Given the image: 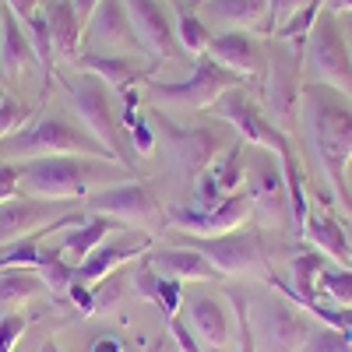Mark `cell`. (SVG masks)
<instances>
[{
  "label": "cell",
  "mask_w": 352,
  "mask_h": 352,
  "mask_svg": "<svg viewBox=\"0 0 352 352\" xmlns=\"http://www.w3.org/2000/svg\"><path fill=\"white\" fill-rule=\"evenodd\" d=\"M300 99H303L307 141L317 155V166L328 176L335 197L345 208H352V197L345 187V173L352 162V102L328 85H307Z\"/></svg>",
  "instance_id": "obj_1"
},
{
  "label": "cell",
  "mask_w": 352,
  "mask_h": 352,
  "mask_svg": "<svg viewBox=\"0 0 352 352\" xmlns=\"http://www.w3.org/2000/svg\"><path fill=\"white\" fill-rule=\"evenodd\" d=\"M134 169L109 159H88V155H43L28 159V166L18 173V187L32 197L46 201H85L92 190H102L109 184L134 180Z\"/></svg>",
  "instance_id": "obj_2"
},
{
  "label": "cell",
  "mask_w": 352,
  "mask_h": 352,
  "mask_svg": "<svg viewBox=\"0 0 352 352\" xmlns=\"http://www.w3.org/2000/svg\"><path fill=\"white\" fill-rule=\"evenodd\" d=\"M0 152H4V162L43 159V155H88V159L120 162L99 138H92L85 127H74L64 116H39L36 124L18 127L11 138L0 141Z\"/></svg>",
  "instance_id": "obj_3"
},
{
  "label": "cell",
  "mask_w": 352,
  "mask_h": 352,
  "mask_svg": "<svg viewBox=\"0 0 352 352\" xmlns=\"http://www.w3.org/2000/svg\"><path fill=\"white\" fill-rule=\"evenodd\" d=\"M303 67L310 85H328L352 102V53L342 32V21L331 11H320L314 32L303 46Z\"/></svg>",
  "instance_id": "obj_4"
},
{
  "label": "cell",
  "mask_w": 352,
  "mask_h": 352,
  "mask_svg": "<svg viewBox=\"0 0 352 352\" xmlns=\"http://www.w3.org/2000/svg\"><path fill=\"white\" fill-rule=\"evenodd\" d=\"M229 88H247L240 74L226 71L215 64L208 53H201L194 60L190 78L184 81H148V99L159 106H180V109H212Z\"/></svg>",
  "instance_id": "obj_5"
},
{
  "label": "cell",
  "mask_w": 352,
  "mask_h": 352,
  "mask_svg": "<svg viewBox=\"0 0 352 352\" xmlns=\"http://www.w3.org/2000/svg\"><path fill=\"white\" fill-rule=\"evenodd\" d=\"M56 78H60V85L71 92L74 113L81 116V127L92 134V138H99L127 169H134V166H131V152H127V144H124V138H120V127H116L109 85H106L102 78H96V74H85V71H78V78H71V74L60 71Z\"/></svg>",
  "instance_id": "obj_6"
},
{
  "label": "cell",
  "mask_w": 352,
  "mask_h": 352,
  "mask_svg": "<svg viewBox=\"0 0 352 352\" xmlns=\"http://www.w3.org/2000/svg\"><path fill=\"white\" fill-rule=\"evenodd\" d=\"M184 247H194L197 254H204L219 275H268L264 240L254 229L219 232V236H190V232H184Z\"/></svg>",
  "instance_id": "obj_7"
},
{
  "label": "cell",
  "mask_w": 352,
  "mask_h": 352,
  "mask_svg": "<svg viewBox=\"0 0 352 352\" xmlns=\"http://www.w3.org/2000/svg\"><path fill=\"white\" fill-rule=\"evenodd\" d=\"M81 208L88 215H106V219H120L127 226L138 229H162L166 226V212L162 204L155 201V194L144 187L141 180H124V184H109L102 190H92Z\"/></svg>",
  "instance_id": "obj_8"
},
{
  "label": "cell",
  "mask_w": 352,
  "mask_h": 352,
  "mask_svg": "<svg viewBox=\"0 0 352 352\" xmlns=\"http://www.w3.org/2000/svg\"><path fill=\"white\" fill-rule=\"evenodd\" d=\"M212 113H219L226 124L236 127L247 144H257V148H264V152H275L278 159H292L285 131H278L268 116H261L257 102L247 96V88H229V92L212 106Z\"/></svg>",
  "instance_id": "obj_9"
},
{
  "label": "cell",
  "mask_w": 352,
  "mask_h": 352,
  "mask_svg": "<svg viewBox=\"0 0 352 352\" xmlns=\"http://www.w3.org/2000/svg\"><path fill=\"white\" fill-rule=\"evenodd\" d=\"M85 53H106V56H124V53H138V56H152L144 50V43L138 39L127 4L124 0H99L96 14L85 25Z\"/></svg>",
  "instance_id": "obj_10"
},
{
  "label": "cell",
  "mask_w": 352,
  "mask_h": 352,
  "mask_svg": "<svg viewBox=\"0 0 352 352\" xmlns=\"http://www.w3.org/2000/svg\"><path fill=\"white\" fill-rule=\"evenodd\" d=\"M162 134L169 141L173 169L180 173L187 184H194L197 176L226 152V141L215 127H176L173 120H162Z\"/></svg>",
  "instance_id": "obj_11"
},
{
  "label": "cell",
  "mask_w": 352,
  "mask_h": 352,
  "mask_svg": "<svg viewBox=\"0 0 352 352\" xmlns=\"http://www.w3.org/2000/svg\"><path fill=\"white\" fill-rule=\"evenodd\" d=\"M243 184H247V197L261 212L264 226H282L289 222V194H285V176H282V162L275 152H264L257 166H243Z\"/></svg>",
  "instance_id": "obj_12"
},
{
  "label": "cell",
  "mask_w": 352,
  "mask_h": 352,
  "mask_svg": "<svg viewBox=\"0 0 352 352\" xmlns=\"http://www.w3.org/2000/svg\"><path fill=\"white\" fill-rule=\"evenodd\" d=\"M81 201H46V197H11L0 204V247L28 240L32 232L46 229L50 222L71 215Z\"/></svg>",
  "instance_id": "obj_13"
},
{
  "label": "cell",
  "mask_w": 352,
  "mask_h": 352,
  "mask_svg": "<svg viewBox=\"0 0 352 352\" xmlns=\"http://www.w3.org/2000/svg\"><path fill=\"white\" fill-rule=\"evenodd\" d=\"M250 212H254V204H250L247 190H236L212 212H201L194 204H173L166 212V222L190 232V236H219V232H232L236 226H243L250 219Z\"/></svg>",
  "instance_id": "obj_14"
},
{
  "label": "cell",
  "mask_w": 352,
  "mask_h": 352,
  "mask_svg": "<svg viewBox=\"0 0 352 352\" xmlns=\"http://www.w3.org/2000/svg\"><path fill=\"white\" fill-rule=\"evenodd\" d=\"M257 335L268 352H300L310 338V324L282 300L257 303Z\"/></svg>",
  "instance_id": "obj_15"
},
{
  "label": "cell",
  "mask_w": 352,
  "mask_h": 352,
  "mask_svg": "<svg viewBox=\"0 0 352 352\" xmlns=\"http://www.w3.org/2000/svg\"><path fill=\"white\" fill-rule=\"evenodd\" d=\"M204 53H208L215 64H222L226 71L240 74L243 81L264 74V50L250 32H243V28H222L219 36L208 39Z\"/></svg>",
  "instance_id": "obj_16"
},
{
  "label": "cell",
  "mask_w": 352,
  "mask_h": 352,
  "mask_svg": "<svg viewBox=\"0 0 352 352\" xmlns=\"http://www.w3.org/2000/svg\"><path fill=\"white\" fill-rule=\"evenodd\" d=\"M127 4V14H131V25L138 39L144 43V50H148L155 60H169V56L176 53V32L169 25V14L162 11L159 0H124Z\"/></svg>",
  "instance_id": "obj_17"
},
{
  "label": "cell",
  "mask_w": 352,
  "mask_h": 352,
  "mask_svg": "<svg viewBox=\"0 0 352 352\" xmlns=\"http://www.w3.org/2000/svg\"><path fill=\"white\" fill-rule=\"evenodd\" d=\"M74 71L96 74L102 78L109 88H134L138 81H148V74H155L162 67V60H134V56H106V53H78V60L71 64Z\"/></svg>",
  "instance_id": "obj_18"
},
{
  "label": "cell",
  "mask_w": 352,
  "mask_h": 352,
  "mask_svg": "<svg viewBox=\"0 0 352 352\" xmlns=\"http://www.w3.org/2000/svg\"><path fill=\"white\" fill-rule=\"evenodd\" d=\"M148 268L162 278H173V282H212V278H222L212 261L197 254L194 247H159V250H148Z\"/></svg>",
  "instance_id": "obj_19"
},
{
  "label": "cell",
  "mask_w": 352,
  "mask_h": 352,
  "mask_svg": "<svg viewBox=\"0 0 352 352\" xmlns=\"http://www.w3.org/2000/svg\"><path fill=\"white\" fill-rule=\"evenodd\" d=\"M187 328L194 331V338L201 345H212V349H226L229 345V314L215 296H187Z\"/></svg>",
  "instance_id": "obj_20"
},
{
  "label": "cell",
  "mask_w": 352,
  "mask_h": 352,
  "mask_svg": "<svg viewBox=\"0 0 352 352\" xmlns=\"http://www.w3.org/2000/svg\"><path fill=\"white\" fill-rule=\"evenodd\" d=\"M32 60H36V53L21 28V18L4 4L0 8V74L14 81L25 67H32Z\"/></svg>",
  "instance_id": "obj_21"
},
{
  "label": "cell",
  "mask_w": 352,
  "mask_h": 352,
  "mask_svg": "<svg viewBox=\"0 0 352 352\" xmlns=\"http://www.w3.org/2000/svg\"><path fill=\"white\" fill-rule=\"evenodd\" d=\"M46 25H50V39H53V56L60 64H74L78 60V46H81V21L74 14L71 0H56V4H50Z\"/></svg>",
  "instance_id": "obj_22"
},
{
  "label": "cell",
  "mask_w": 352,
  "mask_h": 352,
  "mask_svg": "<svg viewBox=\"0 0 352 352\" xmlns=\"http://www.w3.org/2000/svg\"><path fill=\"white\" fill-rule=\"evenodd\" d=\"M264 71H268V106L272 113L278 116V120H289L292 113H296V81H292V67H289V50L282 43L278 53H272V64H264Z\"/></svg>",
  "instance_id": "obj_23"
},
{
  "label": "cell",
  "mask_w": 352,
  "mask_h": 352,
  "mask_svg": "<svg viewBox=\"0 0 352 352\" xmlns=\"http://www.w3.org/2000/svg\"><path fill=\"white\" fill-rule=\"evenodd\" d=\"M148 247H141V243H113V247H99V250H92L88 254L78 268H74V278L78 282H85V285H96V282H102L113 268H120L124 261H134L138 254H144Z\"/></svg>",
  "instance_id": "obj_24"
},
{
  "label": "cell",
  "mask_w": 352,
  "mask_h": 352,
  "mask_svg": "<svg viewBox=\"0 0 352 352\" xmlns=\"http://www.w3.org/2000/svg\"><path fill=\"white\" fill-rule=\"evenodd\" d=\"M109 229H113V219H106V215H92L88 222L74 226L71 232H64V240H60V257H67V264L78 268L88 254L99 250V243L109 236Z\"/></svg>",
  "instance_id": "obj_25"
},
{
  "label": "cell",
  "mask_w": 352,
  "mask_h": 352,
  "mask_svg": "<svg viewBox=\"0 0 352 352\" xmlns=\"http://www.w3.org/2000/svg\"><path fill=\"white\" fill-rule=\"evenodd\" d=\"M204 11L226 28H250L268 14V0H204Z\"/></svg>",
  "instance_id": "obj_26"
},
{
  "label": "cell",
  "mask_w": 352,
  "mask_h": 352,
  "mask_svg": "<svg viewBox=\"0 0 352 352\" xmlns=\"http://www.w3.org/2000/svg\"><path fill=\"white\" fill-rule=\"evenodd\" d=\"M303 236L317 247V254H328V257H335V261H342V264L352 261V250H349V240H345L342 226H338L335 219H328V215H317V212H314V215L307 219Z\"/></svg>",
  "instance_id": "obj_27"
},
{
  "label": "cell",
  "mask_w": 352,
  "mask_h": 352,
  "mask_svg": "<svg viewBox=\"0 0 352 352\" xmlns=\"http://www.w3.org/2000/svg\"><path fill=\"white\" fill-rule=\"evenodd\" d=\"M28 28V43H32V53H36V64H39V92L46 96V88L53 81V64H56V56H53V39H50V25H46V14L36 11L32 18H25L21 21Z\"/></svg>",
  "instance_id": "obj_28"
},
{
  "label": "cell",
  "mask_w": 352,
  "mask_h": 352,
  "mask_svg": "<svg viewBox=\"0 0 352 352\" xmlns=\"http://www.w3.org/2000/svg\"><path fill=\"white\" fill-rule=\"evenodd\" d=\"M320 268H324V257H320L317 250H310V254H300L296 261H292V278H296V292H292L289 285H282L278 278H268L275 289H282L289 300H296V303H307V300H314V292H317V275H320Z\"/></svg>",
  "instance_id": "obj_29"
},
{
  "label": "cell",
  "mask_w": 352,
  "mask_h": 352,
  "mask_svg": "<svg viewBox=\"0 0 352 352\" xmlns=\"http://www.w3.org/2000/svg\"><path fill=\"white\" fill-rule=\"evenodd\" d=\"M39 285H43V278L28 268H0V307L32 300Z\"/></svg>",
  "instance_id": "obj_30"
},
{
  "label": "cell",
  "mask_w": 352,
  "mask_h": 352,
  "mask_svg": "<svg viewBox=\"0 0 352 352\" xmlns=\"http://www.w3.org/2000/svg\"><path fill=\"white\" fill-rule=\"evenodd\" d=\"M208 39L212 36H208V28H204V18H197L194 8H187V4L176 8V43H180L187 53L201 56L204 46H208Z\"/></svg>",
  "instance_id": "obj_31"
},
{
  "label": "cell",
  "mask_w": 352,
  "mask_h": 352,
  "mask_svg": "<svg viewBox=\"0 0 352 352\" xmlns=\"http://www.w3.org/2000/svg\"><path fill=\"white\" fill-rule=\"evenodd\" d=\"M36 275L43 278V285L50 292L60 296V292H67L74 285V264L60 261V254H43V261L36 264Z\"/></svg>",
  "instance_id": "obj_32"
},
{
  "label": "cell",
  "mask_w": 352,
  "mask_h": 352,
  "mask_svg": "<svg viewBox=\"0 0 352 352\" xmlns=\"http://www.w3.org/2000/svg\"><path fill=\"white\" fill-rule=\"evenodd\" d=\"M317 292H324L335 303H352V268H320Z\"/></svg>",
  "instance_id": "obj_33"
},
{
  "label": "cell",
  "mask_w": 352,
  "mask_h": 352,
  "mask_svg": "<svg viewBox=\"0 0 352 352\" xmlns=\"http://www.w3.org/2000/svg\"><path fill=\"white\" fill-rule=\"evenodd\" d=\"M307 352H352V331L342 328H314L307 338Z\"/></svg>",
  "instance_id": "obj_34"
},
{
  "label": "cell",
  "mask_w": 352,
  "mask_h": 352,
  "mask_svg": "<svg viewBox=\"0 0 352 352\" xmlns=\"http://www.w3.org/2000/svg\"><path fill=\"white\" fill-rule=\"evenodd\" d=\"M307 4V0H268V14H264V28H268V32L275 36L278 28L296 14L300 8Z\"/></svg>",
  "instance_id": "obj_35"
},
{
  "label": "cell",
  "mask_w": 352,
  "mask_h": 352,
  "mask_svg": "<svg viewBox=\"0 0 352 352\" xmlns=\"http://www.w3.org/2000/svg\"><path fill=\"white\" fill-rule=\"evenodd\" d=\"M25 328H28V317H25V314L0 317V352H14V345L21 342Z\"/></svg>",
  "instance_id": "obj_36"
},
{
  "label": "cell",
  "mask_w": 352,
  "mask_h": 352,
  "mask_svg": "<svg viewBox=\"0 0 352 352\" xmlns=\"http://www.w3.org/2000/svg\"><path fill=\"white\" fill-rule=\"evenodd\" d=\"M180 307H184V289H180V282L159 275V310H162V317H176V310H180Z\"/></svg>",
  "instance_id": "obj_37"
},
{
  "label": "cell",
  "mask_w": 352,
  "mask_h": 352,
  "mask_svg": "<svg viewBox=\"0 0 352 352\" xmlns=\"http://www.w3.org/2000/svg\"><path fill=\"white\" fill-rule=\"evenodd\" d=\"M21 120H25V106L18 99H4V102H0V141L11 138L21 127Z\"/></svg>",
  "instance_id": "obj_38"
},
{
  "label": "cell",
  "mask_w": 352,
  "mask_h": 352,
  "mask_svg": "<svg viewBox=\"0 0 352 352\" xmlns=\"http://www.w3.org/2000/svg\"><path fill=\"white\" fill-rule=\"evenodd\" d=\"M134 289H138L141 300H152L159 307V275L148 268V264H141V268L134 272Z\"/></svg>",
  "instance_id": "obj_39"
},
{
  "label": "cell",
  "mask_w": 352,
  "mask_h": 352,
  "mask_svg": "<svg viewBox=\"0 0 352 352\" xmlns=\"http://www.w3.org/2000/svg\"><path fill=\"white\" fill-rule=\"evenodd\" d=\"M236 328H240V352H257L254 345V320L247 314V300L236 296Z\"/></svg>",
  "instance_id": "obj_40"
},
{
  "label": "cell",
  "mask_w": 352,
  "mask_h": 352,
  "mask_svg": "<svg viewBox=\"0 0 352 352\" xmlns=\"http://www.w3.org/2000/svg\"><path fill=\"white\" fill-rule=\"evenodd\" d=\"M131 148H134L138 155H152L155 134H152V127H148V116H141V120L131 127Z\"/></svg>",
  "instance_id": "obj_41"
},
{
  "label": "cell",
  "mask_w": 352,
  "mask_h": 352,
  "mask_svg": "<svg viewBox=\"0 0 352 352\" xmlns=\"http://www.w3.org/2000/svg\"><path fill=\"white\" fill-rule=\"evenodd\" d=\"M166 320H169V335L176 338V349L180 352H201V342L194 338V331L184 324L180 317H166Z\"/></svg>",
  "instance_id": "obj_42"
},
{
  "label": "cell",
  "mask_w": 352,
  "mask_h": 352,
  "mask_svg": "<svg viewBox=\"0 0 352 352\" xmlns=\"http://www.w3.org/2000/svg\"><path fill=\"white\" fill-rule=\"evenodd\" d=\"M18 169L11 166V162H0V204L4 201H11V197H18Z\"/></svg>",
  "instance_id": "obj_43"
},
{
  "label": "cell",
  "mask_w": 352,
  "mask_h": 352,
  "mask_svg": "<svg viewBox=\"0 0 352 352\" xmlns=\"http://www.w3.org/2000/svg\"><path fill=\"white\" fill-rule=\"evenodd\" d=\"M67 296H71V300H74V303H78L85 314H96V292L88 289L85 282H78V278H74V285L67 289Z\"/></svg>",
  "instance_id": "obj_44"
},
{
  "label": "cell",
  "mask_w": 352,
  "mask_h": 352,
  "mask_svg": "<svg viewBox=\"0 0 352 352\" xmlns=\"http://www.w3.org/2000/svg\"><path fill=\"white\" fill-rule=\"evenodd\" d=\"M4 4L25 21V18H32L36 11H39V0H4Z\"/></svg>",
  "instance_id": "obj_45"
},
{
  "label": "cell",
  "mask_w": 352,
  "mask_h": 352,
  "mask_svg": "<svg viewBox=\"0 0 352 352\" xmlns=\"http://www.w3.org/2000/svg\"><path fill=\"white\" fill-rule=\"evenodd\" d=\"M74 4V14H78V21L81 25H88V18L96 14V8H99V0H71Z\"/></svg>",
  "instance_id": "obj_46"
},
{
  "label": "cell",
  "mask_w": 352,
  "mask_h": 352,
  "mask_svg": "<svg viewBox=\"0 0 352 352\" xmlns=\"http://www.w3.org/2000/svg\"><path fill=\"white\" fill-rule=\"evenodd\" d=\"M92 352H124V342L113 338V335H102V338L92 345Z\"/></svg>",
  "instance_id": "obj_47"
},
{
  "label": "cell",
  "mask_w": 352,
  "mask_h": 352,
  "mask_svg": "<svg viewBox=\"0 0 352 352\" xmlns=\"http://www.w3.org/2000/svg\"><path fill=\"white\" fill-rule=\"evenodd\" d=\"M324 11H331V14H352V0H324Z\"/></svg>",
  "instance_id": "obj_48"
},
{
  "label": "cell",
  "mask_w": 352,
  "mask_h": 352,
  "mask_svg": "<svg viewBox=\"0 0 352 352\" xmlns=\"http://www.w3.org/2000/svg\"><path fill=\"white\" fill-rule=\"evenodd\" d=\"M342 32H345V43H349V53H352V18L342 25Z\"/></svg>",
  "instance_id": "obj_49"
},
{
  "label": "cell",
  "mask_w": 352,
  "mask_h": 352,
  "mask_svg": "<svg viewBox=\"0 0 352 352\" xmlns=\"http://www.w3.org/2000/svg\"><path fill=\"white\" fill-rule=\"evenodd\" d=\"M43 352H60V349H56L53 342H46V345H43Z\"/></svg>",
  "instance_id": "obj_50"
},
{
  "label": "cell",
  "mask_w": 352,
  "mask_h": 352,
  "mask_svg": "<svg viewBox=\"0 0 352 352\" xmlns=\"http://www.w3.org/2000/svg\"><path fill=\"white\" fill-rule=\"evenodd\" d=\"M148 352H162V345H152V349H148Z\"/></svg>",
  "instance_id": "obj_51"
},
{
  "label": "cell",
  "mask_w": 352,
  "mask_h": 352,
  "mask_svg": "<svg viewBox=\"0 0 352 352\" xmlns=\"http://www.w3.org/2000/svg\"><path fill=\"white\" fill-rule=\"evenodd\" d=\"M4 250H8V247H0V257H4Z\"/></svg>",
  "instance_id": "obj_52"
},
{
  "label": "cell",
  "mask_w": 352,
  "mask_h": 352,
  "mask_svg": "<svg viewBox=\"0 0 352 352\" xmlns=\"http://www.w3.org/2000/svg\"><path fill=\"white\" fill-rule=\"evenodd\" d=\"M0 8H4V4H0Z\"/></svg>",
  "instance_id": "obj_53"
}]
</instances>
